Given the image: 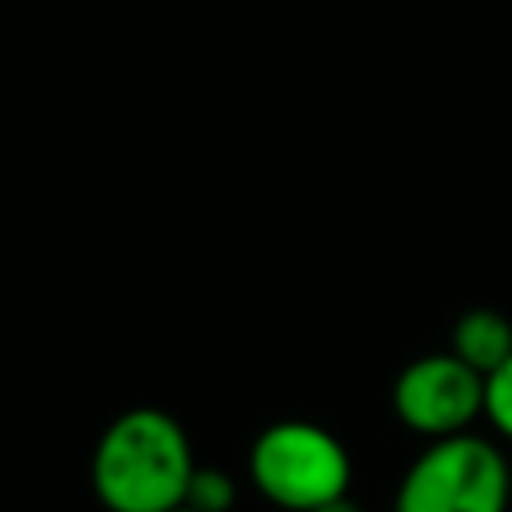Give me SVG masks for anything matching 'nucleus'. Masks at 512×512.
Segmentation results:
<instances>
[{"instance_id":"0eeeda50","label":"nucleus","mask_w":512,"mask_h":512,"mask_svg":"<svg viewBox=\"0 0 512 512\" xmlns=\"http://www.w3.org/2000/svg\"><path fill=\"white\" fill-rule=\"evenodd\" d=\"M484 416L504 440H512V356L484 376Z\"/></svg>"},{"instance_id":"423d86ee","label":"nucleus","mask_w":512,"mask_h":512,"mask_svg":"<svg viewBox=\"0 0 512 512\" xmlns=\"http://www.w3.org/2000/svg\"><path fill=\"white\" fill-rule=\"evenodd\" d=\"M232 500H236L232 476H228L224 468H200V464H196V472H192V480H188L184 504L196 508V512H228Z\"/></svg>"},{"instance_id":"39448f33","label":"nucleus","mask_w":512,"mask_h":512,"mask_svg":"<svg viewBox=\"0 0 512 512\" xmlns=\"http://www.w3.org/2000/svg\"><path fill=\"white\" fill-rule=\"evenodd\" d=\"M456 360H464L472 372L492 376L512 356V324L496 308H472L452 324V348Z\"/></svg>"},{"instance_id":"20e7f679","label":"nucleus","mask_w":512,"mask_h":512,"mask_svg":"<svg viewBox=\"0 0 512 512\" xmlns=\"http://www.w3.org/2000/svg\"><path fill=\"white\" fill-rule=\"evenodd\" d=\"M392 408L424 440L460 436L484 416V376L452 352H428L400 368L392 384Z\"/></svg>"},{"instance_id":"1a4fd4ad","label":"nucleus","mask_w":512,"mask_h":512,"mask_svg":"<svg viewBox=\"0 0 512 512\" xmlns=\"http://www.w3.org/2000/svg\"><path fill=\"white\" fill-rule=\"evenodd\" d=\"M176 512H196V508H188V504H180V508H176Z\"/></svg>"},{"instance_id":"6e6552de","label":"nucleus","mask_w":512,"mask_h":512,"mask_svg":"<svg viewBox=\"0 0 512 512\" xmlns=\"http://www.w3.org/2000/svg\"><path fill=\"white\" fill-rule=\"evenodd\" d=\"M316 512H360V504H356L352 496H340V500H328V504L316 508Z\"/></svg>"},{"instance_id":"f257e3e1","label":"nucleus","mask_w":512,"mask_h":512,"mask_svg":"<svg viewBox=\"0 0 512 512\" xmlns=\"http://www.w3.org/2000/svg\"><path fill=\"white\" fill-rule=\"evenodd\" d=\"M192 472L188 432L164 408L120 412L92 448V492L108 512H176Z\"/></svg>"},{"instance_id":"f03ea898","label":"nucleus","mask_w":512,"mask_h":512,"mask_svg":"<svg viewBox=\"0 0 512 512\" xmlns=\"http://www.w3.org/2000/svg\"><path fill=\"white\" fill-rule=\"evenodd\" d=\"M248 476L268 504L284 512H316L328 500L348 496L352 460L324 424L276 420L252 440Z\"/></svg>"},{"instance_id":"7ed1b4c3","label":"nucleus","mask_w":512,"mask_h":512,"mask_svg":"<svg viewBox=\"0 0 512 512\" xmlns=\"http://www.w3.org/2000/svg\"><path fill=\"white\" fill-rule=\"evenodd\" d=\"M512 468L476 432L428 440L396 488V512H508Z\"/></svg>"}]
</instances>
